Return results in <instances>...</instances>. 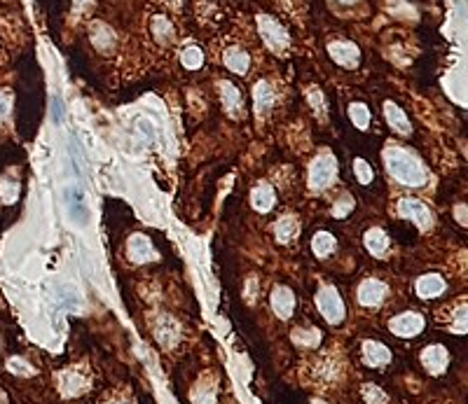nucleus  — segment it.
Listing matches in <instances>:
<instances>
[{
  "label": "nucleus",
  "instance_id": "1",
  "mask_svg": "<svg viewBox=\"0 0 468 404\" xmlns=\"http://www.w3.org/2000/svg\"><path fill=\"white\" fill-rule=\"evenodd\" d=\"M384 164L391 176L408 187H421L426 185V169L414 155H410L403 147H387L384 150Z\"/></svg>",
  "mask_w": 468,
  "mask_h": 404
},
{
  "label": "nucleus",
  "instance_id": "2",
  "mask_svg": "<svg viewBox=\"0 0 468 404\" xmlns=\"http://www.w3.org/2000/svg\"><path fill=\"white\" fill-rule=\"evenodd\" d=\"M337 178V159L330 152H321L309 166V190L323 192L328 190Z\"/></svg>",
  "mask_w": 468,
  "mask_h": 404
},
{
  "label": "nucleus",
  "instance_id": "3",
  "mask_svg": "<svg viewBox=\"0 0 468 404\" xmlns=\"http://www.w3.org/2000/svg\"><path fill=\"white\" fill-rule=\"evenodd\" d=\"M258 33L262 37V42L267 44L269 52L274 54H281L288 49V44H291V35H288V31L281 26L274 17L269 15H258Z\"/></svg>",
  "mask_w": 468,
  "mask_h": 404
},
{
  "label": "nucleus",
  "instance_id": "4",
  "mask_svg": "<svg viewBox=\"0 0 468 404\" xmlns=\"http://www.w3.org/2000/svg\"><path fill=\"white\" fill-rule=\"evenodd\" d=\"M401 217H405L414 224V227H419L421 232H426V229L433 227V210L426 206L424 201H419V199H412V196H403L398 201V206H396Z\"/></svg>",
  "mask_w": 468,
  "mask_h": 404
},
{
  "label": "nucleus",
  "instance_id": "5",
  "mask_svg": "<svg viewBox=\"0 0 468 404\" xmlns=\"http://www.w3.org/2000/svg\"><path fill=\"white\" fill-rule=\"evenodd\" d=\"M316 304H318V311L323 313V318L328 320L330 325H337L344 320V301L339 297V292L335 287L325 285L321 290L316 292Z\"/></svg>",
  "mask_w": 468,
  "mask_h": 404
},
{
  "label": "nucleus",
  "instance_id": "6",
  "mask_svg": "<svg viewBox=\"0 0 468 404\" xmlns=\"http://www.w3.org/2000/svg\"><path fill=\"white\" fill-rule=\"evenodd\" d=\"M330 59L342 68H356L361 63V49L349 40H332L328 42Z\"/></svg>",
  "mask_w": 468,
  "mask_h": 404
},
{
  "label": "nucleus",
  "instance_id": "7",
  "mask_svg": "<svg viewBox=\"0 0 468 404\" xmlns=\"http://www.w3.org/2000/svg\"><path fill=\"white\" fill-rule=\"evenodd\" d=\"M389 327L396 337H417L421 330H424V318H421L419 313L405 311L391 320Z\"/></svg>",
  "mask_w": 468,
  "mask_h": 404
},
{
  "label": "nucleus",
  "instance_id": "8",
  "mask_svg": "<svg viewBox=\"0 0 468 404\" xmlns=\"http://www.w3.org/2000/svg\"><path fill=\"white\" fill-rule=\"evenodd\" d=\"M127 250H129L131 262H136V264H145V262H152V260L157 258L152 241L147 239V236H143V234L131 236V239H129V246H127Z\"/></svg>",
  "mask_w": 468,
  "mask_h": 404
},
{
  "label": "nucleus",
  "instance_id": "9",
  "mask_svg": "<svg viewBox=\"0 0 468 404\" xmlns=\"http://www.w3.org/2000/svg\"><path fill=\"white\" fill-rule=\"evenodd\" d=\"M387 297V285L377 278H368L358 285V301L363 306H380L382 299Z\"/></svg>",
  "mask_w": 468,
  "mask_h": 404
},
{
  "label": "nucleus",
  "instance_id": "10",
  "mask_svg": "<svg viewBox=\"0 0 468 404\" xmlns=\"http://www.w3.org/2000/svg\"><path fill=\"white\" fill-rule=\"evenodd\" d=\"M223 63H225L227 70H232L236 75H246L251 70V56L241 47H227L223 52Z\"/></svg>",
  "mask_w": 468,
  "mask_h": 404
},
{
  "label": "nucleus",
  "instance_id": "11",
  "mask_svg": "<svg viewBox=\"0 0 468 404\" xmlns=\"http://www.w3.org/2000/svg\"><path fill=\"white\" fill-rule=\"evenodd\" d=\"M274 89H272V85H269L267 80H260V82H255V87H253V106H255V115L258 117H262V115H267L269 110H272V106H274Z\"/></svg>",
  "mask_w": 468,
  "mask_h": 404
},
{
  "label": "nucleus",
  "instance_id": "12",
  "mask_svg": "<svg viewBox=\"0 0 468 404\" xmlns=\"http://www.w3.org/2000/svg\"><path fill=\"white\" fill-rule=\"evenodd\" d=\"M447 362H450V355H447V351L438 344L428 346V348H424V353H421V364H424L431 374H442Z\"/></svg>",
  "mask_w": 468,
  "mask_h": 404
},
{
  "label": "nucleus",
  "instance_id": "13",
  "mask_svg": "<svg viewBox=\"0 0 468 404\" xmlns=\"http://www.w3.org/2000/svg\"><path fill=\"white\" fill-rule=\"evenodd\" d=\"M277 203V192H274L272 185L262 183L258 187H253L251 192V206L258 210V213H269Z\"/></svg>",
  "mask_w": 468,
  "mask_h": 404
},
{
  "label": "nucleus",
  "instance_id": "14",
  "mask_svg": "<svg viewBox=\"0 0 468 404\" xmlns=\"http://www.w3.org/2000/svg\"><path fill=\"white\" fill-rule=\"evenodd\" d=\"M272 309H274V313H277L279 318H284V320L293 316L295 297H293V292L288 290V287H284V285L274 287V292H272Z\"/></svg>",
  "mask_w": 468,
  "mask_h": 404
},
{
  "label": "nucleus",
  "instance_id": "15",
  "mask_svg": "<svg viewBox=\"0 0 468 404\" xmlns=\"http://www.w3.org/2000/svg\"><path fill=\"white\" fill-rule=\"evenodd\" d=\"M89 37H92V44L99 52L108 54L111 49L115 47V33L111 26H106V24L96 22L92 24V28H89Z\"/></svg>",
  "mask_w": 468,
  "mask_h": 404
},
{
  "label": "nucleus",
  "instance_id": "16",
  "mask_svg": "<svg viewBox=\"0 0 468 404\" xmlns=\"http://www.w3.org/2000/svg\"><path fill=\"white\" fill-rule=\"evenodd\" d=\"M445 280H442V276L438 273H424L419 280H417V294L424 299H433L438 297V294L445 292Z\"/></svg>",
  "mask_w": 468,
  "mask_h": 404
},
{
  "label": "nucleus",
  "instance_id": "17",
  "mask_svg": "<svg viewBox=\"0 0 468 404\" xmlns=\"http://www.w3.org/2000/svg\"><path fill=\"white\" fill-rule=\"evenodd\" d=\"M384 117H387L389 126L394 129L396 133H401V136H408L410 131H412V126H410V119L405 117V112L401 110L396 103H384Z\"/></svg>",
  "mask_w": 468,
  "mask_h": 404
},
{
  "label": "nucleus",
  "instance_id": "18",
  "mask_svg": "<svg viewBox=\"0 0 468 404\" xmlns=\"http://www.w3.org/2000/svg\"><path fill=\"white\" fill-rule=\"evenodd\" d=\"M150 33L159 44H169V42H174V37H176L174 24H171L169 17H164V15H157L150 19Z\"/></svg>",
  "mask_w": 468,
  "mask_h": 404
},
{
  "label": "nucleus",
  "instance_id": "19",
  "mask_svg": "<svg viewBox=\"0 0 468 404\" xmlns=\"http://www.w3.org/2000/svg\"><path fill=\"white\" fill-rule=\"evenodd\" d=\"M363 243H365V248H368V253L375 255V258H380V255H384L389 250V236L380 227L368 229L363 236Z\"/></svg>",
  "mask_w": 468,
  "mask_h": 404
},
{
  "label": "nucleus",
  "instance_id": "20",
  "mask_svg": "<svg viewBox=\"0 0 468 404\" xmlns=\"http://www.w3.org/2000/svg\"><path fill=\"white\" fill-rule=\"evenodd\" d=\"M363 360L373 367H382L391 360V351L380 342H365L363 344Z\"/></svg>",
  "mask_w": 468,
  "mask_h": 404
},
{
  "label": "nucleus",
  "instance_id": "21",
  "mask_svg": "<svg viewBox=\"0 0 468 404\" xmlns=\"http://www.w3.org/2000/svg\"><path fill=\"white\" fill-rule=\"evenodd\" d=\"M218 89H220L223 108H225L229 115H236V110L241 108V94H239V89H236L232 82H220V85H218Z\"/></svg>",
  "mask_w": 468,
  "mask_h": 404
},
{
  "label": "nucleus",
  "instance_id": "22",
  "mask_svg": "<svg viewBox=\"0 0 468 404\" xmlns=\"http://www.w3.org/2000/svg\"><path fill=\"white\" fill-rule=\"evenodd\" d=\"M274 234H277V241L279 243H291L295 236L300 234V222L298 217L288 215V217H281V220L274 224Z\"/></svg>",
  "mask_w": 468,
  "mask_h": 404
},
{
  "label": "nucleus",
  "instance_id": "23",
  "mask_svg": "<svg viewBox=\"0 0 468 404\" xmlns=\"http://www.w3.org/2000/svg\"><path fill=\"white\" fill-rule=\"evenodd\" d=\"M335 246H337V241H335V236H332L330 232H316L314 234V239H312V250H314V255L316 258H328V255L335 250Z\"/></svg>",
  "mask_w": 468,
  "mask_h": 404
},
{
  "label": "nucleus",
  "instance_id": "24",
  "mask_svg": "<svg viewBox=\"0 0 468 404\" xmlns=\"http://www.w3.org/2000/svg\"><path fill=\"white\" fill-rule=\"evenodd\" d=\"M181 63L188 70H200L204 66V52L197 44H185L181 49Z\"/></svg>",
  "mask_w": 468,
  "mask_h": 404
},
{
  "label": "nucleus",
  "instance_id": "25",
  "mask_svg": "<svg viewBox=\"0 0 468 404\" xmlns=\"http://www.w3.org/2000/svg\"><path fill=\"white\" fill-rule=\"evenodd\" d=\"M85 388H87V381L80 374H75V371H68V374L61 376V393L66 395V397L78 395Z\"/></svg>",
  "mask_w": 468,
  "mask_h": 404
},
{
  "label": "nucleus",
  "instance_id": "26",
  "mask_svg": "<svg viewBox=\"0 0 468 404\" xmlns=\"http://www.w3.org/2000/svg\"><path fill=\"white\" fill-rule=\"evenodd\" d=\"M19 199V180L8 176H0V201L3 203H15Z\"/></svg>",
  "mask_w": 468,
  "mask_h": 404
},
{
  "label": "nucleus",
  "instance_id": "27",
  "mask_svg": "<svg viewBox=\"0 0 468 404\" xmlns=\"http://www.w3.org/2000/svg\"><path fill=\"white\" fill-rule=\"evenodd\" d=\"M349 119L358 131H365L370 126V110L365 103H351L349 106Z\"/></svg>",
  "mask_w": 468,
  "mask_h": 404
},
{
  "label": "nucleus",
  "instance_id": "28",
  "mask_svg": "<svg viewBox=\"0 0 468 404\" xmlns=\"http://www.w3.org/2000/svg\"><path fill=\"white\" fill-rule=\"evenodd\" d=\"M157 339L162 342L164 346H174L176 339H178V330L174 325V320H162V323L157 325Z\"/></svg>",
  "mask_w": 468,
  "mask_h": 404
},
{
  "label": "nucleus",
  "instance_id": "29",
  "mask_svg": "<svg viewBox=\"0 0 468 404\" xmlns=\"http://www.w3.org/2000/svg\"><path fill=\"white\" fill-rule=\"evenodd\" d=\"M354 173H356V180L361 183V185H370L373 183V178H375V171H373V166H370L365 159H361V157H356L354 159Z\"/></svg>",
  "mask_w": 468,
  "mask_h": 404
},
{
  "label": "nucleus",
  "instance_id": "30",
  "mask_svg": "<svg viewBox=\"0 0 468 404\" xmlns=\"http://www.w3.org/2000/svg\"><path fill=\"white\" fill-rule=\"evenodd\" d=\"M295 344L300 346H316L318 342H321V335H318L316 330H295Z\"/></svg>",
  "mask_w": 468,
  "mask_h": 404
},
{
  "label": "nucleus",
  "instance_id": "31",
  "mask_svg": "<svg viewBox=\"0 0 468 404\" xmlns=\"http://www.w3.org/2000/svg\"><path fill=\"white\" fill-rule=\"evenodd\" d=\"M354 206H356V201L351 199L349 194H342V199L332 206V215L337 217V220H342V217H347L351 210H354Z\"/></svg>",
  "mask_w": 468,
  "mask_h": 404
},
{
  "label": "nucleus",
  "instance_id": "32",
  "mask_svg": "<svg viewBox=\"0 0 468 404\" xmlns=\"http://www.w3.org/2000/svg\"><path fill=\"white\" fill-rule=\"evenodd\" d=\"M363 400L368 404H387V395L382 393L377 386H363Z\"/></svg>",
  "mask_w": 468,
  "mask_h": 404
},
{
  "label": "nucleus",
  "instance_id": "33",
  "mask_svg": "<svg viewBox=\"0 0 468 404\" xmlns=\"http://www.w3.org/2000/svg\"><path fill=\"white\" fill-rule=\"evenodd\" d=\"M8 369L12 371V374H19V376L33 374V367H31L29 362H24L22 357H12V360H8Z\"/></svg>",
  "mask_w": 468,
  "mask_h": 404
},
{
  "label": "nucleus",
  "instance_id": "34",
  "mask_svg": "<svg viewBox=\"0 0 468 404\" xmlns=\"http://www.w3.org/2000/svg\"><path fill=\"white\" fill-rule=\"evenodd\" d=\"M307 96H309V103L314 106V110L323 115V112H325V101H323V94L318 92V89H314V87H312L309 92H307Z\"/></svg>",
  "mask_w": 468,
  "mask_h": 404
},
{
  "label": "nucleus",
  "instance_id": "35",
  "mask_svg": "<svg viewBox=\"0 0 468 404\" xmlns=\"http://www.w3.org/2000/svg\"><path fill=\"white\" fill-rule=\"evenodd\" d=\"M10 110H12V99H10V94H8V92H0V121L8 117Z\"/></svg>",
  "mask_w": 468,
  "mask_h": 404
},
{
  "label": "nucleus",
  "instance_id": "36",
  "mask_svg": "<svg viewBox=\"0 0 468 404\" xmlns=\"http://www.w3.org/2000/svg\"><path fill=\"white\" fill-rule=\"evenodd\" d=\"M454 330L459 332H466V306H459L457 316H454Z\"/></svg>",
  "mask_w": 468,
  "mask_h": 404
},
{
  "label": "nucleus",
  "instance_id": "37",
  "mask_svg": "<svg viewBox=\"0 0 468 404\" xmlns=\"http://www.w3.org/2000/svg\"><path fill=\"white\" fill-rule=\"evenodd\" d=\"M457 220L461 224H466V206H464V203H461V206H457Z\"/></svg>",
  "mask_w": 468,
  "mask_h": 404
},
{
  "label": "nucleus",
  "instance_id": "38",
  "mask_svg": "<svg viewBox=\"0 0 468 404\" xmlns=\"http://www.w3.org/2000/svg\"><path fill=\"white\" fill-rule=\"evenodd\" d=\"M73 3H75V8H78V10H85V8H89V5L94 3V0H73Z\"/></svg>",
  "mask_w": 468,
  "mask_h": 404
},
{
  "label": "nucleus",
  "instance_id": "39",
  "mask_svg": "<svg viewBox=\"0 0 468 404\" xmlns=\"http://www.w3.org/2000/svg\"><path fill=\"white\" fill-rule=\"evenodd\" d=\"M337 3H342V5H351V3H356V0H337Z\"/></svg>",
  "mask_w": 468,
  "mask_h": 404
}]
</instances>
